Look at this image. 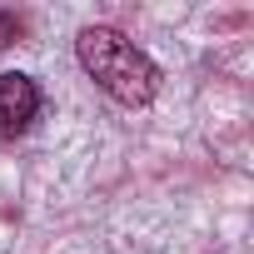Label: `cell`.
I'll use <instances>...</instances> for the list:
<instances>
[{"mask_svg":"<svg viewBox=\"0 0 254 254\" xmlns=\"http://www.w3.org/2000/svg\"><path fill=\"white\" fill-rule=\"evenodd\" d=\"M20 35H25L20 15H10V10H0V50H10V45H15Z\"/></svg>","mask_w":254,"mask_h":254,"instance_id":"obj_3","label":"cell"},{"mask_svg":"<svg viewBox=\"0 0 254 254\" xmlns=\"http://www.w3.org/2000/svg\"><path fill=\"white\" fill-rule=\"evenodd\" d=\"M75 55H80L85 75L120 105H150L160 90V65L110 25H85L75 40Z\"/></svg>","mask_w":254,"mask_h":254,"instance_id":"obj_1","label":"cell"},{"mask_svg":"<svg viewBox=\"0 0 254 254\" xmlns=\"http://www.w3.org/2000/svg\"><path fill=\"white\" fill-rule=\"evenodd\" d=\"M40 85L30 80V75H20V70H10V75H0V135H20V130H30L35 125V115H40Z\"/></svg>","mask_w":254,"mask_h":254,"instance_id":"obj_2","label":"cell"}]
</instances>
